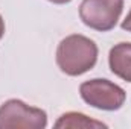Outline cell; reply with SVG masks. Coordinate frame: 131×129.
Listing matches in <instances>:
<instances>
[{
    "instance_id": "obj_8",
    "label": "cell",
    "mask_w": 131,
    "mask_h": 129,
    "mask_svg": "<svg viewBox=\"0 0 131 129\" xmlns=\"http://www.w3.org/2000/svg\"><path fill=\"white\" fill-rule=\"evenodd\" d=\"M3 35H5V20H3V17L0 15V40H2Z\"/></svg>"
},
{
    "instance_id": "obj_1",
    "label": "cell",
    "mask_w": 131,
    "mask_h": 129,
    "mask_svg": "<svg viewBox=\"0 0 131 129\" xmlns=\"http://www.w3.org/2000/svg\"><path fill=\"white\" fill-rule=\"evenodd\" d=\"M98 61V46L93 40L73 33L61 40L57 49V64L69 76H81L90 71Z\"/></svg>"
},
{
    "instance_id": "obj_6",
    "label": "cell",
    "mask_w": 131,
    "mask_h": 129,
    "mask_svg": "<svg viewBox=\"0 0 131 129\" xmlns=\"http://www.w3.org/2000/svg\"><path fill=\"white\" fill-rule=\"evenodd\" d=\"M55 128H107V125L98 120H92L81 112H66L58 119Z\"/></svg>"
},
{
    "instance_id": "obj_7",
    "label": "cell",
    "mask_w": 131,
    "mask_h": 129,
    "mask_svg": "<svg viewBox=\"0 0 131 129\" xmlns=\"http://www.w3.org/2000/svg\"><path fill=\"white\" fill-rule=\"evenodd\" d=\"M122 29L127 31V32H131V11L128 12V15L125 17V20L122 21Z\"/></svg>"
},
{
    "instance_id": "obj_4",
    "label": "cell",
    "mask_w": 131,
    "mask_h": 129,
    "mask_svg": "<svg viewBox=\"0 0 131 129\" xmlns=\"http://www.w3.org/2000/svg\"><path fill=\"white\" fill-rule=\"evenodd\" d=\"M124 0H82L79 17L82 23L95 31L108 32L121 18Z\"/></svg>"
},
{
    "instance_id": "obj_5",
    "label": "cell",
    "mask_w": 131,
    "mask_h": 129,
    "mask_svg": "<svg viewBox=\"0 0 131 129\" xmlns=\"http://www.w3.org/2000/svg\"><path fill=\"white\" fill-rule=\"evenodd\" d=\"M108 64L111 73L125 82H131V43H119L111 47Z\"/></svg>"
},
{
    "instance_id": "obj_3",
    "label": "cell",
    "mask_w": 131,
    "mask_h": 129,
    "mask_svg": "<svg viewBox=\"0 0 131 129\" xmlns=\"http://www.w3.org/2000/svg\"><path fill=\"white\" fill-rule=\"evenodd\" d=\"M79 94L85 103L102 111H117L125 103L127 93L108 79H90L79 85Z\"/></svg>"
},
{
    "instance_id": "obj_2",
    "label": "cell",
    "mask_w": 131,
    "mask_h": 129,
    "mask_svg": "<svg viewBox=\"0 0 131 129\" xmlns=\"http://www.w3.org/2000/svg\"><path fill=\"white\" fill-rule=\"evenodd\" d=\"M47 114L26 105L18 99H9L0 106V129H44Z\"/></svg>"
},
{
    "instance_id": "obj_9",
    "label": "cell",
    "mask_w": 131,
    "mask_h": 129,
    "mask_svg": "<svg viewBox=\"0 0 131 129\" xmlns=\"http://www.w3.org/2000/svg\"><path fill=\"white\" fill-rule=\"evenodd\" d=\"M49 2L57 3V5H66V3H69V2H72V0H49Z\"/></svg>"
}]
</instances>
